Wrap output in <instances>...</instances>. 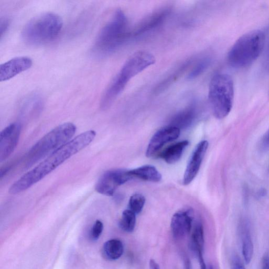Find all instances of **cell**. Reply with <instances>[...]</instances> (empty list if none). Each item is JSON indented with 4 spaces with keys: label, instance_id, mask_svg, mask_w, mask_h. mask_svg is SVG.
I'll return each mask as SVG.
<instances>
[{
    "label": "cell",
    "instance_id": "3957f363",
    "mask_svg": "<svg viewBox=\"0 0 269 269\" xmlns=\"http://www.w3.org/2000/svg\"><path fill=\"white\" fill-rule=\"evenodd\" d=\"M129 35L127 17L121 10H117L99 33L92 55L99 59L113 52L124 43Z\"/></svg>",
    "mask_w": 269,
    "mask_h": 269
},
{
    "label": "cell",
    "instance_id": "6da1fadb",
    "mask_svg": "<svg viewBox=\"0 0 269 269\" xmlns=\"http://www.w3.org/2000/svg\"><path fill=\"white\" fill-rule=\"evenodd\" d=\"M96 136V132L93 130L78 134L16 181L9 190L10 194H18L31 188L56 170L66 160L88 146L94 141Z\"/></svg>",
    "mask_w": 269,
    "mask_h": 269
},
{
    "label": "cell",
    "instance_id": "5bb4252c",
    "mask_svg": "<svg viewBox=\"0 0 269 269\" xmlns=\"http://www.w3.org/2000/svg\"><path fill=\"white\" fill-rule=\"evenodd\" d=\"M170 12V9L164 8L150 15L134 31L133 36H140L157 28L164 22Z\"/></svg>",
    "mask_w": 269,
    "mask_h": 269
},
{
    "label": "cell",
    "instance_id": "4fadbf2b",
    "mask_svg": "<svg viewBox=\"0 0 269 269\" xmlns=\"http://www.w3.org/2000/svg\"><path fill=\"white\" fill-rule=\"evenodd\" d=\"M33 61L30 58L20 57L13 58L0 65V81L9 80L30 69Z\"/></svg>",
    "mask_w": 269,
    "mask_h": 269
},
{
    "label": "cell",
    "instance_id": "2e32d148",
    "mask_svg": "<svg viewBox=\"0 0 269 269\" xmlns=\"http://www.w3.org/2000/svg\"><path fill=\"white\" fill-rule=\"evenodd\" d=\"M189 145L188 141H182L177 143L165 149L160 154L159 156L168 164H175L180 159L184 149Z\"/></svg>",
    "mask_w": 269,
    "mask_h": 269
},
{
    "label": "cell",
    "instance_id": "30bf717a",
    "mask_svg": "<svg viewBox=\"0 0 269 269\" xmlns=\"http://www.w3.org/2000/svg\"><path fill=\"white\" fill-rule=\"evenodd\" d=\"M180 133V129L171 125L159 129L151 138L148 144L146 156L149 158L154 156L166 144L177 140Z\"/></svg>",
    "mask_w": 269,
    "mask_h": 269
},
{
    "label": "cell",
    "instance_id": "9a60e30c",
    "mask_svg": "<svg viewBox=\"0 0 269 269\" xmlns=\"http://www.w3.org/2000/svg\"><path fill=\"white\" fill-rule=\"evenodd\" d=\"M129 173L132 178L152 182H158L162 179L161 174L156 168L151 165H145L132 170L129 171Z\"/></svg>",
    "mask_w": 269,
    "mask_h": 269
},
{
    "label": "cell",
    "instance_id": "8fae6325",
    "mask_svg": "<svg viewBox=\"0 0 269 269\" xmlns=\"http://www.w3.org/2000/svg\"><path fill=\"white\" fill-rule=\"evenodd\" d=\"M194 217L192 209L181 210L173 215L171 227L174 239H181L191 232Z\"/></svg>",
    "mask_w": 269,
    "mask_h": 269
},
{
    "label": "cell",
    "instance_id": "8992f818",
    "mask_svg": "<svg viewBox=\"0 0 269 269\" xmlns=\"http://www.w3.org/2000/svg\"><path fill=\"white\" fill-rule=\"evenodd\" d=\"M265 41L264 33L259 30L250 32L234 44L228 60L234 68L241 69L253 63L260 56Z\"/></svg>",
    "mask_w": 269,
    "mask_h": 269
},
{
    "label": "cell",
    "instance_id": "5b68a950",
    "mask_svg": "<svg viewBox=\"0 0 269 269\" xmlns=\"http://www.w3.org/2000/svg\"><path fill=\"white\" fill-rule=\"evenodd\" d=\"M76 131V127L72 123L61 124L50 130L29 150L26 167H30L37 164L70 142Z\"/></svg>",
    "mask_w": 269,
    "mask_h": 269
},
{
    "label": "cell",
    "instance_id": "7a4b0ae2",
    "mask_svg": "<svg viewBox=\"0 0 269 269\" xmlns=\"http://www.w3.org/2000/svg\"><path fill=\"white\" fill-rule=\"evenodd\" d=\"M155 62L154 55L145 50L133 53L110 84L100 100V108L106 110L110 107L129 82Z\"/></svg>",
    "mask_w": 269,
    "mask_h": 269
},
{
    "label": "cell",
    "instance_id": "ba28073f",
    "mask_svg": "<svg viewBox=\"0 0 269 269\" xmlns=\"http://www.w3.org/2000/svg\"><path fill=\"white\" fill-rule=\"evenodd\" d=\"M132 178L129 171L122 169L108 171L98 180L95 189L100 194L112 196L118 188Z\"/></svg>",
    "mask_w": 269,
    "mask_h": 269
},
{
    "label": "cell",
    "instance_id": "1f68e13d",
    "mask_svg": "<svg viewBox=\"0 0 269 269\" xmlns=\"http://www.w3.org/2000/svg\"><path fill=\"white\" fill-rule=\"evenodd\" d=\"M266 192L264 189L261 190L260 192H259L258 196L260 197H263L264 196L266 195Z\"/></svg>",
    "mask_w": 269,
    "mask_h": 269
},
{
    "label": "cell",
    "instance_id": "d6986e66",
    "mask_svg": "<svg viewBox=\"0 0 269 269\" xmlns=\"http://www.w3.org/2000/svg\"><path fill=\"white\" fill-rule=\"evenodd\" d=\"M241 241L243 255L246 264L251 261L254 254V245L252 243L251 233L247 226H243L241 228Z\"/></svg>",
    "mask_w": 269,
    "mask_h": 269
},
{
    "label": "cell",
    "instance_id": "ac0fdd59",
    "mask_svg": "<svg viewBox=\"0 0 269 269\" xmlns=\"http://www.w3.org/2000/svg\"><path fill=\"white\" fill-rule=\"evenodd\" d=\"M124 245L119 239H111L104 244L103 254L104 257L111 260H116L120 258L124 253Z\"/></svg>",
    "mask_w": 269,
    "mask_h": 269
},
{
    "label": "cell",
    "instance_id": "d4e9b609",
    "mask_svg": "<svg viewBox=\"0 0 269 269\" xmlns=\"http://www.w3.org/2000/svg\"><path fill=\"white\" fill-rule=\"evenodd\" d=\"M104 228L103 224L100 221H97L94 224L91 230V237L94 240H97L101 234H102Z\"/></svg>",
    "mask_w": 269,
    "mask_h": 269
},
{
    "label": "cell",
    "instance_id": "4316f807",
    "mask_svg": "<svg viewBox=\"0 0 269 269\" xmlns=\"http://www.w3.org/2000/svg\"><path fill=\"white\" fill-rule=\"evenodd\" d=\"M262 269H269V256H265L262 261Z\"/></svg>",
    "mask_w": 269,
    "mask_h": 269
},
{
    "label": "cell",
    "instance_id": "484cf974",
    "mask_svg": "<svg viewBox=\"0 0 269 269\" xmlns=\"http://www.w3.org/2000/svg\"><path fill=\"white\" fill-rule=\"evenodd\" d=\"M231 269H246L240 259L238 256H234L232 261Z\"/></svg>",
    "mask_w": 269,
    "mask_h": 269
},
{
    "label": "cell",
    "instance_id": "83f0119b",
    "mask_svg": "<svg viewBox=\"0 0 269 269\" xmlns=\"http://www.w3.org/2000/svg\"><path fill=\"white\" fill-rule=\"evenodd\" d=\"M150 269H160L159 264L154 259H151L149 261Z\"/></svg>",
    "mask_w": 269,
    "mask_h": 269
},
{
    "label": "cell",
    "instance_id": "44dd1931",
    "mask_svg": "<svg viewBox=\"0 0 269 269\" xmlns=\"http://www.w3.org/2000/svg\"><path fill=\"white\" fill-rule=\"evenodd\" d=\"M136 214L129 209L123 211L120 222V228L127 232H132L136 225Z\"/></svg>",
    "mask_w": 269,
    "mask_h": 269
},
{
    "label": "cell",
    "instance_id": "f546056e",
    "mask_svg": "<svg viewBox=\"0 0 269 269\" xmlns=\"http://www.w3.org/2000/svg\"><path fill=\"white\" fill-rule=\"evenodd\" d=\"M184 260L185 269H192V264L190 259L188 257H186Z\"/></svg>",
    "mask_w": 269,
    "mask_h": 269
},
{
    "label": "cell",
    "instance_id": "7c38bea8",
    "mask_svg": "<svg viewBox=\"0 0 269 269\" xmlns=\"http://www.w3.org/2000/svg\"><path fill=\"white\" fill-rule=\"evenodd\" d=\"M209 143L207 141L200 142L196 147L189 160L183 178L184 185L190 184L198 174L202 162L208 148Z\"/></svg>",
    "mask_w": 269,
    "mask_h": 269
},
{
    "label": "cell",
    "instance_id": "9c48e42d",
    "mask_svg": "<svg viewBox=\"0 0 269 269\" xmlns=\"http://www.w3.org/2000/svg\"><path fill=\"white\" fill-rule=\"evenodd\" d=\"M21 127L18 123H12L0 133V162L3 163L13 153L18 145Z\"/></svg>",
    "mask_w": 269,
    "mask_h": 269
},
{
    "label": "cell",
    "instance_id": "ffe728a7",
    "mask_svg": "<svg viewBox=\"0 0 269 269\" xmlns=\"http://www.w3.org/2000/svg\"><path fill=\"white\" fill-rule=\"evenodd\" d=\"M205 243L204 231L203 225L199 222L197 223L193 230L191 237V247L196 252H203Z\"/></svg>",
    "mask_w": 269,
    "mask_h": 269
},
{
    "label": "cell",
    "instance_id": "cb8c5ba5",
    "mask_svg": "<svg viewBox=\"0 0 269 269\" xmlns=\"http://www.w3.org/2000/svg\"><path fill=\"white\" fill-rule=\"evenodd\" d=\"M146 199L145 197L140 194L132 195L129 201V210L136 214L142 212L145 204Z\"/></svg>",
    "mask_w": 269,
    "mask_h": 269
},
{
    "label": "cell",
    "instance_id": "e0dca14e",
    "mask_svg": "<svg viewBox=\"0 0 269 269\" xmlns=\"http://www.w3.org/2000/svg\"><path fill=\"white\" fill-rule=\"evenodd\" d=\"M196 117V111L194 107H189L176 114L171 121V126L179 129L186 128L194 122Z\"/></svg>",
    "mask_w": 269,
    "mask_h": 269
},
{
    "label": "cell",
    "instance_id": "52a82bcc",
    "mask_svg": "<svg viewBox=\"0 0 269 269\" xmlns=\"http://www.w3.org/2000/svg\"><path fill=\"white\" fill-rule=\"evenodd\" d=\"M209 100L213 115L223 119L230 113L234 99V85L231 77L226 74H217L209 86Z\"/></svg>",
    "mask_w": 269,
    "mask_h": 269
},
{
    "label": "cell",
    "instance_id": "f1b7e54d",
    "mask_svg": "<svg viewBox=\"0 0 269 269\" xmlns=\"http://www.w3.org/2000/svg\"><path fill=\"white\" fill-rule=\"evenodd\" d=\"M262 141L264 146H269V129L265 133Z\"/></svg>",
    "mask_w": 269,
    "mask_h": 269
},
{
    "label": "cell",
    "instance_id": "4dcf8cb0",
    "mask_svg": "<svg viewBox=\"0 0 269 269\" xmlns=\"http://www.w3.org/2000/svg\"><path fill=\"white\" fill-rule=\"evenodd\" d=\"M266 55V56L265 58V65L266 66V68L269 71V46L267 50V53Z\"/></svg>",
    "mask_w": 269,
    "mask_h": 269
},
{
    "label": "cell",
    "instance_id": "7402d4cb",
    "mask_svg": "<svg viewBox=\"0 0 269 269\" xmlns=\"http://www.w3.org/2000/svg\"><path fill=\"white\" fill-rule=\"evenodd\" d=\"M191 63V62L187 61L186 63L182 64L179 67V69L177 70L170 77H168L166 80H164L163 83L159 84V86L156 89V92L158 93L161 92L163 90L166 89L168 87H169L171 84L173 83L175 80H176L179 76L182 74L183 71L186 70Z\"/></svg>",
    "mask_w": 269,
    "mask_h": 269
},
{
    "label": "cell",
    "instance_id": "603a6c76",
    "mask_svg": "<svg viewBox=\"0 0 269 269\" xmlns=\"http://www.w3.org/2000/svg\"><path fill=\"white\" fill-rule=\"evenodd\" d=\"M211 64V59L205 58L197 63L188 75L189 79H194L204 73Z\"/></svg>",
    "mask_w": 269,
    "mask_h": 269
},
{
    "label": "cell",
    "instance_id": "277c9868",
    "mask_svg": "<svg viewBox=\"0 0 269 269\" xmlns=\"http://www.w3.org/2000/svg\"><path fill=\"white\" fill-rule=\"evenodd\" d=\"M61 17L52 12L38 15L24 26L22 36L24 42L31 45H43L55 40L63 28Z\"/></svg>",
    "mask_w": 269,
    "mask_h": 269
},
{
    "label": "cell",
    "instance_id": "d6a6232c",
    "mask_svg": "<svg viewBox=\"0 0 269 269\" xmlns=\"http://www.w3.org/2000/svg\"><path fill=\"white\" fill-rule=\"evenodd\" d=\"M209 269H213V267L212 265H210L209 266Z\"/></svg>",
    "mask_w": 269,
    "mask_h": 269
}]
</instances>
